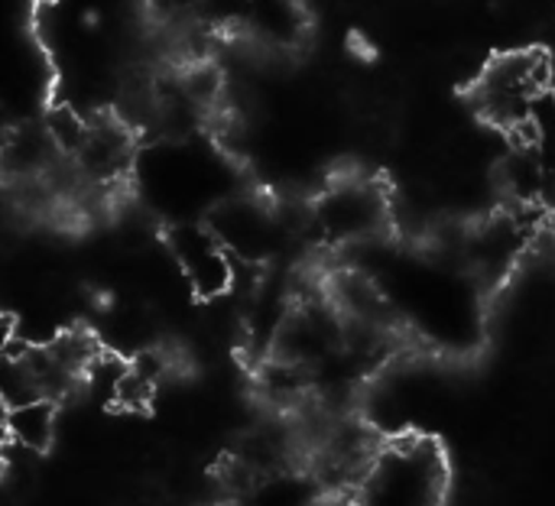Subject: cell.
Listing matches in <instances>:
<instances>
[{
  "instance_id": "cell-4",
  "label": "cell",
  "mask_w": 555,
  "mask_h": 506,
  "mask_svg": "<svg viewBox=\"0 0 555 506\" xmlns=\"http://www.w3.org/2000/svg\"><path fill=\"white\" fill-rule=\"evenodd\" d=\"M208 224L224 241V247L237 257V263H250V267L267 263L293 231V224L280 208L254 195L228 198L208 215Z\"/></svg>"
},
{
  "instance_id": "cell-1",
  "label": "cell",
  "mask_w": 555,
  "mask_h": 506,
  "mask_svg": "<svg viewBox=\"0 0 555 506\" xmlns=\"http://www.w3.org/2000/svg\"><path fill=\"white\" fill-rule=\"evenodd\" d=\"M446 491L449 465L439 442L403 436L374 455L358 488V506H446Z\"/></svg>"
},
{
  "instance_id": "cell-6",
  "label": "cell",
  "mask_w": 555,
  "mask_h": 506,
  "mask_svg": "<svg viewBox=\"0 0 555 506\" xmlns=\"http://www.w3.org/2000/svg\"><path fill=\"white\" fill-rule=\"evenodd\" d=\"M133 159V133L120 117H91L81 150L68 159L85 185L107 189L117 185Z\"/></svg>"
},
{
  "instance_id": "cell-5",
  "label": "cell",
  "mask_w": 555,
  "mask_h": 506,
  "mask_svg": "<svg viewBox=\"0 0 555 506\" xmlns=\"http://www.w3.org/2000/svg\"><path fill=\"white\" fill-rule=\"evenodd\" d=\"M166 247L198 299H224L237 286V257L211 231V224H176Z\"/></svg>"
},
{
  "instance_id": "cell-10",
  "label": "cell",
  "mask_w": 555,
  "mask_h": 506,
  "mask_svg": "<svg viewBox=\"0 0 555 506\" xmlns=\"http://www.w3.org/2000/svg\"><path fill=\"white\" fill-rule=\"evenodd\" d=\"M511 140H524L543 172V202L555 211V91H543L533 104L527 127H520Z\"/></svg>"
},
{
  "instance_id": "cell-2",
  "label": "cell",
  "mask_w": 555,
  "mask_h": 506,
  "mask_svg": "<svg viewBox=\"0 0 555 506\" xmlns=\"http://www.w3.org/2000/svg\"><path fill=\"white\" fill-rule=\"evenodd\" d=\"M553 65L543 49H511L494 55L475 78L472 98L478 114L514 137L527 127L533 104L543 91H550Z\"/></svg>"
},
{
  "instance_id": "cell-9",
  "label": "cell",
  "mask_w": 555,
  "mask_h": 506,
  "mask_svg": "<svg viewBox=\"0 0 555 506\" xmlns=\"http://www.w3.org/2000/svg\"><path fill=\"white\" fill-rule=\"evenodd\" d=\"M59 432V400H29L7 406V439L20 452L42 455L52 449Z\"/></svg>"
},
{
  "instance_id": "cell-3",
  "label": "cell",
  "mask_w": 555,
  "mask_h": 506,
  "mask_svg": "<svg viewBox=\"0 0 555 506\" xmlns=\"http://www.w3.org/2000/svg\"><path fill=\"white\" fill-rule=\"evenodd\" d=\"M393 224V202L371 179H338L309 205V228L325 244H367Z\"/></svg>"
},
{
  "instance_id": "cell-7",
  "label": "cell",
  "mask_w": 555,
  "mask_h": 506,
  "mask_svg": "<svg viewBox=\"0 0 555 506\" xmlns=\"http://www.w3.org/2000/svg\"><path fill=\"white\" fill-rule=\"evenodd\" d=\"M241 33L254 36L263 49L293 52L309 36V13L302 0H244Z\"/></svg>"
},
{
  "instance_id": "cell-8",
  "label": "cell",
  "mask_w": 555,
  "mask_h": 506,
  "mask_svg": "<svg viewBox=\"0 0 555 506\" xmlns=\"http://www.w3.org/2000/svg\"><path fill=\"white\" fill-rule=\"evenodd\" d=\"M59 159H65V156L59 153L46 124L23 120L3 140V166H7V176L16 182L49 179Z\"/></svg>"
}]
</instances>
